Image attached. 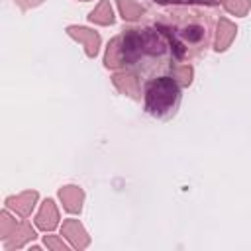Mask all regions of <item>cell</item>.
I'll return each instance as SVG.
<instances>
[{
    "mask_svg": "<svg viewBox=\"0 0 251 251\" xmlns=\"http://www.w3.org/2000/svg\"><path fill=\"white\" fill-rule=\"evenodd\" d=\"M171 49L167 35L155 25L145 29H127L110 39L104 65L108 69L133 67L149 57H163Z\"/></svg>",
    "mask_w": 251,
    "mask_h": 251,
    "instance_id": "cell-1",
    "label": "cell"
},
{
    "mask_svg": "<svg viewBox=\"0 0 251 251\" xmlns=\"http://www.w3.org/2000/svg\"><path fill=\"white\" fill-rule=\"evenodd\" d=\"M157 27L167 35L171 51L180 61L198 57L208 45V25L200 12L180 10L169 14V18L157 24Z\"/></svg>",
    "mask_w": 251,
    "mask_h": 251,
    "instance_id": "cell-2",
    "label": "cell"
},
{
    "mask_svg": "<svg viewBox=\"0 0 251 251\" xmlns=\"http://www.w3.org/2000/svg\"><path fill=\"white\" fill-rule=\"evenodd\" d=\"M180 100V84L173 76H157L145 84V110L155 118H169Z\"/></svg>",
    "mask_w": 251,
    "mask_h": 251,
    "instance_id": "cell-3",
    "label": "cell"
},
{
    "mask_svg": "<svg viewBox=\"0 0 251 251\" xmlns=\"http://www.w3.org/2000/svg\"><path fill=\"white\" fill-rule=\"evenodd\" d=\"M67 35L73 37L75 41L82 43V47H84L88 57H96L98 55V49H100V35H98V31L82 27V25H69L67 27Z\"/></svg>",
    "mask_w": 251,
    "mask_h": 251,
    "instance_id": "cell-4",
    "label": "cell"
},
{
    "mask_svg": "<svg viewBox=\"0 0 251 251\" xmlns=\"http://www.w3.org/2000/svg\"><path fill=\"white\" fill-rule=\"evenodd\" d=\"M37 198H39L37 190H24L16 196H8L6 198V208L12 210L14 214L22 216V218H27L33 212V208L37 204Z\"/></svg>",
    "mask_w": 251,
    "mask_h": 251,
    "instance_id": "cell-5",
    "label": "cell"
},
{
    "mask_svg": "<svg viewBox=\"0 0 251 251\" xmlns=\"http://www.w3.org/2000/svg\"><path fill=\"white\" fill-rule=\"evenodd\" d=\"M61 235H65L75 249H86L90 243V237L78 220H65L61 227Z\"/></svg>",
    "mask_w": 251,
    "mask_h": 251,
    "instance_id": "cell-6",
    "label": "cell"
},
{
    "mask_svg": "<svg viewBox=\"0 0 251 251\" xmlns=\"http://www.w3.org/2000/svg\"><path fill=\"white\" fill-rule=\"evenodd\" d=\"M35 229L27 224V222H18L16 229L4 239V249L6 251H12V249H22L25 243L33 241L35 239Z\"/></svg>",
    "mask_w": 251,
    "mask_h": 251,
    "instance_id": "cell-7",
    "label": "cell"
},
{
    "mask_svg": "<svg viewBox=\"0 0 251 251\" xmlns=\"http://www.w3.org/2000/svg\"><path fill=\"white\" fill-rule=\"evenodd\" d=\"M235 33H237V25L229 22L227 18H220L216 24V31H214V49L226 51L235 39Z\"/></svg>",
    "mask_w": 251,
    "mask_h": 251,
    "instance_id": "cell-8",
    "label": "cell"
},
{
    "mask_svg": "<svg viewBox=\"0 0 251 251\" xmlns=\"http://www.w3.org/2000/svg\"><path fill=\"white\" fill-rule=\"evenodd\" d=\"M112 82H114V86L122 92V94H126V96H129V98H139V94H141V84H139V78H137V75L135 73H131V71H122V73H116L114 76H112Z\"/></svg>",
    "mask_w": 251,
    "mask_h": 251,
    "instance_id": "cell-9",
    "label": "cell"
},
{
    "mask_svg": "<svg viewBox=\"0 0 251 251\" xmlns=\"http://www.w3.org/2000/svg\"><path fill=\"white\" fill-rule=\"evenodd\" d=\"M35 226L41 231H53L59 226V210H57V204L51 198H47L41 204V208L35 216Z\"/></svg>",
    "mask_w": 251,
    "mask_h": 251,
    "instance_id": "cell-10",
    "label": "cell"
},
{
    "mask_svg": "<svg viewBox=\"0 0 251 251\" xmlns=\"http://www.w3.org/2000/svg\"><path fill=\"white\" fill-rule=\"evenodd\" d=\"M59 198L63 202V208L71 214H78L82 210V204H84V190L80 186H75V184H69V186H63L59 188Z\"/></svg>",
    "mask_w": 251,
    "mask_h": 251,
    "instance_id": "cell-11",
    "label": "cell"
},
{
    "mask_svg": "<svg viewBox=\"0 0 251 251\" xmlns=\"http://www.w3.org/2000/svg\"><path fill=\"white\" fill-rule=\"evenodd\" d=\"M88 20L92 24H98V25H112L114 24V10H112L110 0H100L98 6L90 12Z\"/></svg>",
    "mask_w": 251,
    "mask_h": 251,
    "instance_id": "cell-12",
    "label": "cell"
},
{
    "mask_svg": "<svg viewBox=\"0 0 251 251\" xmlns=\"http://www.w3.org/2000/svg\"><path fill=\"white\" fill-rule=\"evenodd\" d=\"M118 10L126 22H135L145 14V8L135 0H118Z\"/></svg>",
    "mask_w": 251,
    "mask_h": 251,
    "instance_id": "cell-13",
    "label": "cell"
},
{
    "mask_svg": "<svg viewBox=\"0 0 251 251\" xmlns=\"http://www.w3.org/2000/svg\"><path fill=\"white\" fill-rule=\"evenodd\" d=\"M224 8L233 16H247L251 10V0H222Z\"/></svg>",
    "mask_w": 251,
    "mask_h": 251,
    "instance_id": "cell-14",
    "label": "cell"
},
{
    "mask_svg": "<svg viewBox=\"0 0 251 251\" xmlns=\"http://www.w3.org/2000/svg\"><path fill=\"white\" fill-rule=\"evenodd\" d=\"M192 75H194V71L190 65H175L173 67V78L180 86H188L192 82Z\"/></svg>",
    "mask_w": 251,
    "mask_h": 251,
    "instance_id": "cell-15",
    "label": "cell"
},
{
    "mask_svg": "<svg viewBox=\"0 0 251 251\" xmlns=\"http://www.w3.org/2000/svg\"><path fill=\"white\" fill-rule=\"evenodd\" d=\"M16 226H18V220L16 218H12L6 210L0 214V239L4 241L14 229H16Z\"/></svg>",
    "mask_w": 251,
    "mask_h": 251,
    "instance_id": "cell-16",
    "label": "cell"
},
{
    "mask_svg": "<svg viewBox=\"0 0 251 251\" xmlns=\"http://www.w3.org/2000/svg\"><path fill=\"white\" fill-rule=\"evenodd\" d=\"M43 243L47 249H53V251H67V243L63 239H59L57 235H45L43 237Z\"/></svg>",
    "mask_w": 251,
    "mask_h": 251,
    "instance_id": "cell-17",
    "label": "cell"
},
{
    "mask_svg": "<svg viewBox=\"0 0 251 251\" xmlns=\"http://www.w3.org/2000/svg\"><path fill=\"white\" fill-rule=\"evenodd\" d=\"M157 4H206V6H212V4H218L220 0H155Z\"/></svg>",
    "mask_w": 251,
    "mask_h": 251,
    "instance_id": "cell-18",
    "label": "cell"
},
{
    "mask_svg": "<svg viewBox=\"0 0 251 251\" xmlns=\"http://www.w3.org/2000/svg\"><path fill=\"white\" fill-rule=\"evenodd\" d=\"M22 10H29V8H35V6H39L43 0H14Z\"/></svg>",
    "mask_w": 251,
    "mask_h": 251,
    "instance_id": "cell-19",
    "label": "cell"
},
{
    "mask_svg": "<svg viewBox=\"0 0 251 251\" xmlns=\"http://www.w3.org/2000/svg\"><path fill=\"white\" fill-rule=\"evenodd\" d=\"M82 2H88V0H82Z\"/></svg>",
    "mask_w": 251,
    "mask_h": 251,
    "instance_id": "cell-20",
    "label": "cell"
}]
</instances>
